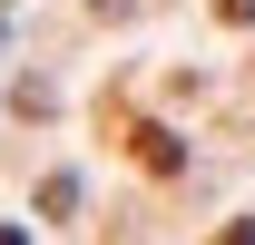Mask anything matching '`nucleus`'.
<instances>
[{
  "label": "nucleus",
  "instance_id": "obj_1",
  "mask_svg": "<svg viewBox=\"0 0 255 245\" xmlns=\"http://www.w3.org/2000/svg\"><path fill=\"white\" fill-rule=\"evenodd\" d=\"M128 147H137V167H157V177H177V167H187V147H177L167 127H128Z\"/></svg>",
  "mask_w": 255,
  "mask_h": 245
},
{
  "label": "nucleus",
  "instance_id": "obj_2",
  "mask_svg": "<svg viewBox=\"0 0 255 245\" xmlns=\"http://www.w3.org/2000/svg\"><path fill=\"white\" fill-rule=\"evenodd\" d=\"M216 20H236V30H246V20H255V0H216Z\"/></svg>",
  "mask_w": 255,
  "mask_h": 245
},
{
  "label": "nucleus",
  "instance_id": "obj_3",
  "mask_svg": "<svg viewBox=\"0 0 255 245\" xmlns=\"http://www.w3.org/2000/svg\"><path fill=\"white\" fill-rule=\"evenodd\" d=\"M216 245H255V226H226V236H216Z\"/></svg>",
  "mask_w": 255,
  "mask_h": 245
},
{
  "label": "nucleus",
  "instance_id": "obj_4",
  "mask_svg": "<svg viewBox=\"0 0 255 245\" xmlns=\"http://www.w3.org/2000/svg\"><path fill=\"white\" fill-rule=\"evenodd\" d=\"M0 245H20V236H10V226H0Z\"/></svg>",
  "mask_w": 255,
  "mask_h": 245
}]
</instances>
